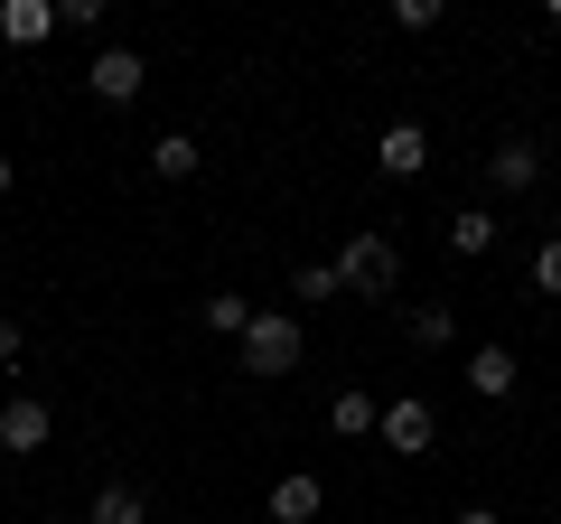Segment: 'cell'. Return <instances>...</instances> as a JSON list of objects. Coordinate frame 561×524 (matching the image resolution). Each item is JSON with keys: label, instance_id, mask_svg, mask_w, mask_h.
I'll return each mask as SVG.
<instances>
[{"label": "cell", "instance_id": "6da1fadb", "mask_svg": "<svg viewBox=\"0 0 561 524\" xmlns=\"http://www.w3.org/2000/svg\"><path fill=\"white\" fill-rule=\"evenodd\" d=\"M393 282H402L393 235H346V253H337V291H356V300H383Z\"/></svg>", "mask_w": 561, "mask_h": 524}, {"label": "cell", "instance_id": "7a4b0ae2", "mask_svg": "<svg viewBox=\"0 0 561 524\" xmlns=\"http://www.w3.org/2000/svg\"><path fill=\"white\" fill-rule=\"evenodd\" d=\"M290 365H300V319L253 309V328H243V375H290Z\"/></svg>", "mask_w": 561, "mask_h": 524}, {"label": "cell", "instance_id": "3957f363", "mask_svg": "<svg viewBox=\"0 0 561 524\" xmlns=\"http://www.w3.org/2000/svg\"><path fill=\"white\" fill-rule=\"evenodd\" d=\"M84 84H94V103H140V84H150V66H140L131 47H103V57L84 66Z\"/></svg>", "mask_w": 561, "mask_h": 524}, {"label": "cell", "instance_id": "277c9868", "mask_svg": "<svg viewBox=\"0 0 561 524\" xmlns=\"http://www.w3.org/2000/svg\"><path fill=\"white\" fill-rule=\"evenodd\" d=\"M375 169H383V179H421V169H431V132H421V122H383Z\"/></svg>", "mask_w": 561, "mask_h": 524}, {"label": "cell", "instance_id": "5b68a950", "mask_svg": "<svg viewBox=\"0 0 561 524\" xmlns=\"http://www.w3.org/2000/svg\"><path fill=\"white\" fill-rule=\"evenodd\" d=\"M383 441H393L402 459H421V449L440 441V412L421 403V394H402V403H383Z\"/></svg>", "mask_w": 561, "mask_h": 524}, {"label": "cell", "instance_id": "8992f818", "mask_svg": "<svg viewBox=\"0 0 561 524\" xmlns=\"http://www.w3.org/2000/svg\"><path fill=\"white\" fill-rule=\"evenodd\" d=\"M47 431H57V412H47L38 394H20V403H0V449H10V459L47 449Z\"/></svg>", "mask_w": 561, "mask_h": 524}, {"label": "cell", "instance_id": "52a82bcc", "mask_svg": "<svg viewBox=\"0 0 561 524\" xmlns=\"http://www.w3.org/2000/svg\"><path fill=\"white\" fill-rule=\"evenodd\" d=\"M319 505H328V487L309 478V468H290V478L272 487V524H319Z\"/></svg>", "mask_w": 561, "mask_h": 524}, {"label": "cell", "instance_id": "ba28073f", "mask_svg": "<svg viewBox=\"0 0 561 524\" xmlns=\"http://www.w3.org/2000/svg\"><path fill=\"white\" fill-rule=\"evenodd\" d=\"M486 179H496L505 197H524V187L542 179V150L534 141H496V150H486Z\"/></svg>", "mask_w": 561, "mask_h": 524}, {"label": "cell", "instance_id": "9c48e42d", "mask_svg": "<svg viewBox=\"0 0 561 524\" xmlns=\"http://www.w3.org/2000/svg\"><path fill=\"white\" fill-rule=\"evenodd\" d=\"M47 29H57V0H10V10H0V38L10 47H38Z\"/></svg>", "mask_w": 561, "mask_h": 524}, {"label": "cell", "instance_id": "30bf717a", "mask_svg": "<svg viewBox=\"0 0 561 524\" xmlns=\"http://www.w3.org/2000/svg\"><path fill=\"white\" fill-rule=\"evenodd\" d=\"M468 394L505 403V394H515V356H505V346H478V356H468Z\"/></svg>", "mask_w": 561, "mask_h": 524}, {"label": "cell", "instance_id": "8fae6325", "mask_svg": "<svg viewBox=\"0 0 561 524\" xmlns=\"http://www.w3.org/2000/svg\"><path fill=\"white\" fill-rule=\"evenodd\" d=\"M197 160L206 150L187 141V132H160V141H150V169H160V179H197Z\"/></svg>", "mask_w": 561, "mask_h": 524}, {"label": "cell", "instance_id": "7c38bea8", "mask_svg": "<svg viewBox=\"0 0 561 524\" xmlns=\"http://www.w3.org/2000/svg\"><path fill=\"white\" fill-rule=\"evenodd\" d=\"M328 422H337L346 441H365V431H383V403H375V394H337V403H328Z\"/></svg>", "mask_w": 561, "mask_h": 524}, {"label": "cell", "instance_id": "4fadbf2b", "mask_svg": "<svg viewBox=\"0 0 561 524\" xmlns=\"http://www.w3.org/2000/svg\"><path fill=\"white\" fill-rule=\"evenodd\" d=\"M84 524H150V505H140V487H103V497H94V515H84Z\"/></svg>", "mask_w": 561, "mask_h": 524}, {"label": "cell", "instance_id": "5bb4252c", "mask_svg": "<svg viewBox=\"0 0 561 524\" xmlns=\"http://www.w3.org/2000/svg\"><path fill=\"white\" fill-rule=\"evenodd\" d=\"M449 243H459V253H496V216H486V206H459V216H449Z\"/></svg>", "mask_w": 561, "mask_h": 524}, {"label": "cell", "instance_id": "9a60e30c", "mask_svg": "<svg viewBox=\"0 0 561 524\" xmlns=\"http://www.w3.org/2000/svg\"><path fill=\"white\" fill-rule=\"evenodd\" d=\"M206 328H225V338H243V328H253V300H234V291H216V300H206Z\"/></svg>", "mask_w": 561, "mask_h": 524}, {"label": "cell", "instance_id": "2e32d148", "mask_svg": "<svg viewBox=\"0 0 561 524\" xmlns=\"http://www.w3.org/2000/svg\"><path fill=\"white\" fill-rule=\"evenodd\" d=\"M449 338H459V319H449L440 300H431V309H412V346H449Z\"/></svg>", "mask_w": 561, "mask_h": 524}, {"label": "cell", "instance_id": "e0dca14e", "mask_svg": "<svg viewBox=\"0 0 561 524\" xmlns=\"http://www.w3.org/2000/svg\"><path fill=\"white\" fill-rule=\"evenodd\" d=\"M290 291H300V300H337V262H300Z\"/></svg>", "mask_w": 561, "mask_h": 524}, {"label": "cell", "instance_id": "ac0fdd59", "mask_svg": "<svg viewBox=\"0 0 561 524\" xmlns=\"http://www.w3.org/2000/svg\"><path fill=\"white\" fill-rule=\"evenodd\" d=\"M534 291H542V300H561V235L534 253Z\"/></svg>", "mask_w": 561, "mask_h": 524}, {"label": "cell", "instance_id": "d6986e66", "mask_svg": "<svg viewBox=\"0 0 561 524\" xmlns=\"http://www.w3.org/2000/svg\"><path fill=\"white\" fill-rule=\"evenodd\" d=\"M393 29H440V0H393Z\"/></svg>", "mask_w": 561, "mask_h": 524}, {"label": "cell", "instance_id": "ffe728a7", "mask_svg": "<svg viewBox=\"0 0 561 524\" xmlns=\"http://www.w3.org/2000/svg\"><path fill=\"white\" fill-rule=\"evenodd\" d=\"M20 346H28V338H20V319H0V365H20Z\"/></svg>", "mask_w": 561, "mask_h": 524}, {"label": "cell", "instance_id": "44dd1931", "mask_svg": "<svg viewBox=\"0 0 561 524\" xmlns=\"http://www.w3.org/2000/svg\"><path fill=\"white\" fill-rule=\"evenodd\" d=\"M449 524H505V515H496V505H459V515H449Z\"/></svg>", "mask_w": 561, "mask_h": 524}, {"label": "cell", "instance_id": "7402d4cb", "mask_svg": "<svg viewBox=\"0 0 561 524\" xmlns=\"http://www.w3.org/2000/svg\"><path fill=\"white\" fill-rule=\"evenodd\" d=\"M0 197H10V150H0Z\"/></svg>", "mask_w": 561, "mask_h": 524}]
</instances>
